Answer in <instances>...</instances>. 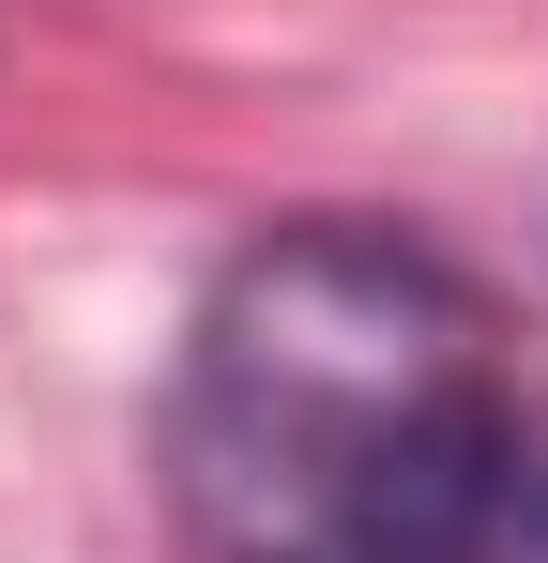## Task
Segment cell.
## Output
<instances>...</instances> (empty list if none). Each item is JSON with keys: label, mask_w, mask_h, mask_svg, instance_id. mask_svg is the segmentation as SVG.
Instances as JSON below:
<instances>
[{"label": "cell", "mask_w": 548, "mask_h": 563, "mask_svg": "<svg viewBox=\"0 0 548 563\" xmlns=\"http://www.w3.org/2000/svg\"><path fill=\"white\" fill-rule=\"evenodd\" d=\"M153 487L183 563H503L534 533L503 305L396 213H260L183 305Z\"/></svg>", "instance_id": "6da1fadb"}, {"label": "cell", "mask_w": 548, "mask_h": 563, "mask_svg": "<svg viewBox=\"0 0 548 563\" xmlns=\"http://www.w3.org/2000/svg\"><path fill=\"white\" fill-rule=\"evenodd\" d=\"M534 533H548V472H534Z\"/></svg>", "instance_id": "7a4b0ae2"}]
</instances>
